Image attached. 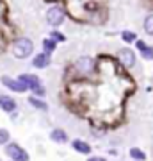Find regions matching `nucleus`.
Returning <instances> with one entry per match:
<instances>
[{
	"instance_id": "6ab92c4d",
	"label": "nucleus",
	"mask_w": 153,
	"mask_h": 161,
	"mask_svg": "<svg viewBox=\"0 0 153 161\" xmlns=\"http://www.w3.org/2000/svg\"><path fill=\"white\" fill-rule=\"evenodd\" d=\"M9 142H11V134H9V131L0 127V145H6V143H9Z\"/></svg>"
},
{
	"instance_id": "20e7f679",
	"label": "nucleus",
	"mask_w": 153,
	"mask_h": 161,
	"mask_svg": "<svg viewBox=\"0 0 153 161\" xmlns=\"http://www.w3.org/2000/svg\"><path fill=\"white\" fill-rule=\"evenodd\" d=\"M96 68V63H94V59L89 58V56H82L75 61V70L79 72L80 75H89L94 72Z\"/></svg>"
},
{
	"instance_id": "a211bd4d",
	"label": "nucleus",
	"mask_w": 153,
	"mask_h": 161,
	"mask_svg": "<svg viewBox=\"0 0 153 161\" xmlns=\"http://www.w3.org/2000/svg\"><path fill=\"white\" fill-rule=\"evenodd\" d=\"M50 38H52L54 41H57V43H64V41H66V36H64L63 32H59L57 29H54V31L50 32Z\"/></svg>"
},
{
	"instance_id": "f03ea898",
	"label": "nucleus",
	"mask_w": 153,
	"mask_h": 161,
	"mask_svg": "<svg viewBox=\"0 0 153 161\" xmlns=\"http://www.w3.org/2000/svg\"><path fill=\"white\" fill-rule=\"evenodd\" d=\"M66 20V11H64V7L61 6H52L48 7V11H46V23L57 29V27H61Z\"/></svg>"
},
{
	"instance_id": "aec40b11",
	"label": "nucleus",
	"mask_w": 153,
	"mask_h": 161,
	"mask_svg": "<svg viewBox=\"0 0 153 161\" xmlns=\"http://www.w3.org/2000/svg\"><path fill=\"white\" fill-rule=\"evenodd\" d=\"M87 161H107V159H105V158H102V156H91Z\"/></svg>"
},
{
	"instance_id": "1a4fd4ad",
	"label": "nucleus",
	"mask_w": 153,
	"mask_h": 161,
	"mask_svg": "<svg viewBox=\"0 0 153 161\" xmlns=\"http://www.w3.org/2000/svg\"><path fill=\"white\" fill-rule=\"evenodd\" d=\"M52 63V58H50V54H46V52H39V54H36L34 59H32V66L34 68H48Z\"/></svg>"
},
{
	"instance_id": "4468645a",
	"label": "nucleus",
	"mask_w": 153,
	"mask_h": 161,
	"mask_svg": "<svg viewBox=\"0 0 153 161\" xmlns=\"http://www.w3.org/2000/svg\"><path fill=\"white\" fill-rule=\"evenodd\" d=\"M55 48H57V41H54L52 38H45L43 40V52L52 54V52H55Z\"/></svg>"
},
{
	"instance_id": "39448f33",
	"label": "nucleus",
	"mask_w": 153,
	"mask_h": 161,
	"mask_svg": "<svg viewBox=\"0 0 153 161\" xmlns=\"http://www.w3.org/2000/svg\"><path fill=\"white\" fill-rule=\"evenodd\" d=\"M118 61L123 64L125 68H134V66H135V61H137L135 52L132 50V48H128V47L119 48L118 50Z\"/></svg>"
},
{
	"instance_id": "ddd939ff",
	"label": "nucleus",
	"mask_w": 153,
	"mask_h": 161,
	"mask_svg": "<svg viewBox=\"0 0 153 161\" xmlns=\"http://www.w3.org/2000/svg\"><path fill=\"white\" fill-rule=\"evenodd\" d=\"M28 104H30V106H32L34 109L48 111V104H46L41 97H34V95H30V97H28Z\"/></svg>"
},
{
	"instance_id": "0eeeda50",
	"label": "nucleus",
	"mask_w": 153,
	"mask_h": 161,
	"mask_svg": "<svg viewBox=\"0 0 153 161\" xmlns=\"http://www.w3.org/2000/svg\"><path fill=\"white\" fill-rule=\"evenodd\" d=\"M18 80H20V82H23V84L27 86L28 92H32L34 88L41 86V79L38 77V75H34V74H22L20 77H18Z\"/></svg>"
},
{
	"instance_id": "f8f14e48",
	"label": "nucleus",
	"mask_w": 153,
	"mask_h": 161,
	"mask_svg": "<svg viewBox=\"0 0 153 161\" xmlns=\"http://www.w3.org/2000/svg\"><path fill=\"white\" fill-rule=\"evenodd\" d=\"M50 140L55 142V143H66L68 142V132L64 131V129H54L50 132Z\"/></svg>"
},
{
	"instance_id": "f3484780",
	"label": "nucleus",
	"mask_w": 153,
	"mask_h": 161,
	"mask_svg": "<svg viewBox=\"0 0 153 161\" xmlns=\"http://www.w3.org/2000/svg\"><path fill=\"white\" fill-rule=\"evenodd\" d=\"M121 40L125 41V43H135L137 36H135V32H132V31H123V32H121Z\"/></svg>"
},
{
	"instance_id": "2eb2a0df",
	"label": "nucleus",
	"mask_w": 153,
	"mask_h": 161,
	"mask_svg": "<svg viewBox=\"0 0 153 161\" xmlns=\"http://www.w3.org/2000/svg\"><path fill=\"white\" fill-rule=\"evenodd\" d=\"M130 158L134 161H146V152H142V150L137 149V147H132L130 149Z\"/></svg>"
},
{
	"instance_id": "dca6fc26",
	"label": "nucleus",
	"mask_w": 153,
	"mask_h": 161,
	"mask_svg": "<svg viewBox=\"0 0 153 161\" xmlns=\"http://www.w3.org/2000/svg\"><path fill=\"white\" fill-rule=\"evenodd\" d=\"M142 27H144V31H146V34L153 36V13L146 14V18H144V23H142Z\"/></svg>"
},
{
	"instance_id": "9b49d317",
	"label": "nucleus",
	"mask_w": 153,
	"mask_h": 161,
	"mask_svg": "<svg viewBox=\"0 0 153 161\" xmlns=\"http://www.w3.org/2000/svg\"><path fill=\"white\" fill-rule=\"evenodd\" d=\"M71 147H73V150H77L79 154H91V149H93V147H91L87 142H84V140H79V138L71 142Z\"/></svg>"
},
{
	"instance_id": "7ed1b4c3",
	"label": "nucleus",
	"mask_w": 153,
	"mask_h": 161,
	"mask_svg": "<svg viewBox=\"0 0 153 161\" xmlns=\"http://www.w3.org/2000/svg\"><path fill=\"white\" fill-rule=\"evenodd\" d=\"M4 150H6V154L11 158V161H28V159H30L27 150L23 149V147H20L18 143H14V142L6 143Z\"/></svg>"
},
{
	"instance_id": "f257e3e1",
	"label": "nucleus",
	"mask_w": 153,
	"mask_h": 161,
	"mask_svg": "<svg viewBox=\"0 0 153 161\" xmlns=\"http://www.w3.org/2000/svg\"><path fill=\"white\" fill-rule=\"evenodd\" d=\"M11 52L16 59H27V58H30L32 52H34V43H32L30 38H18V40H14V43H13Z\"/></svg>"
},
{
	"instance_id": "6e6552de",
	"label": "nucleus",
	"mask_w": 153,
	"mask_h": 161,
	"mask_svg": "<svg viewBox=\"0 0 153 161\" xmlns=\"http://www.w3.org/2000/svg\"><path fill=\"white\" fill-rule=\"evenodd\" d=\"M0 109L11 115V113H14V111L18 109V104L11 95H4V93H2V95H0Z\"/></svg>"
},
{
	"instance_id": "423d86ee",
	"label": "nucleus",
	"mask_w": 153,
	"mask_h": 161,
	"mask_svg": "<svg viewBox=\"0 0 153 161\" xmlns=\"http://www.w3.org/2000/svg\"><path fill=\"white\" fill-rule=\"evenodd\" d=\"M0 82H2L7 90H11V92H14V93H25V92H28L27 86H25L23 82H20L18 79H13V77H9V75H2Z\"/></svg>"
},
{
	"instance_id": "9d476101",
	"label": "nucleus",
	"mask_w": 153,
	"mask_h": 161,
	"mask_svg": "<svg viewBox=\"0 0 153 161\" xmlns=\"http://www.w3.org/2000/svg\"><path fill=\"white\" fill-rule=\"evenodd\" d=\"M135 47H137V50H139L142 59H146V61H151L153 59V47L151 45H148L146 41H142V40H137Z\"/></svg>"
}]
</instances>
